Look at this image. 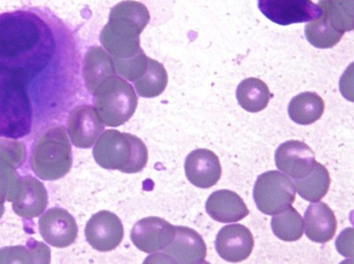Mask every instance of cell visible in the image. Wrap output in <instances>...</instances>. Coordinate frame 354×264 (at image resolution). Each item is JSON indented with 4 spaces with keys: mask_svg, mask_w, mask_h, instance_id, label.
I'll use <instances>...</instances> for the list:
<instances>
[{
    "mask_svg": "<svg viewBox=\"0 0 354 264\" xmlns=\"http://www.w3.org/2000/svg\"><path fill=\"white\" fill-rule=\"evenodd\" d=\"M185 171L192 185L200 189H209L221 180L222 166L214 151L199 149L191 151L185 158Z\"/></svg>",
    "mask_w": 354,
    "mask_h": 264,
    "instance_id": "obj_14",
    "label": "cell"
},
{
    "mask_svg": "<svg viewBox=\"0 0 354 264\" xmlns=\"http://www.w3.org/2000/svg\"><path fill=\"white\" fill-rule=\"evenodd\" d=\"M295 187L301 198L312 203L318 202L330 190V176L328 170L326 166L317 162L309 176L295 180Z\"/></svg>",
    "mask_w": 354,
    "mask_h": 264,
    "instance_id": "obj_23",
    "label": "cell"
},
{
    "mask_svg": "<svg viewBox=\"0 0 354 264\" xmlns=\"http://www.w3.org/2000/svg\"><path fill=\"white\" fill-rule=\"evenodd\" d=\"M48 205V193L43 182L33 176L21 178L12 211L24 219H35L45 211Z\"/></svg>",
    "mask_w": 354,
    "mask_h": 264,
    "instance_id": "obj_15",
    "label": "cell"
},
{
    "mask_svg": "<svg viewBox=\"0 0 354 264\" xmlns=\"http://www.w3.org/2000/svg\"><path fill=\"white\" fill-rule=\"evenodd\" d=\"M143 264H178L165 253H153L147 257Z\"/></svg>",
    "mask_w": 354,
    "mask_h": 264,
    "instance_id": "obj_33",
    "label": "cell"
},
{
    "mask_svg": "<svg viewBox=\"0 0 354 264\" xmlns=\"http://www.w3.org/2000/svg\"><path fill=\"white\" fill-rule=\"evenodd\" d=\"M254 241L251 230L241 224H230L218 232L216 249L218 256L231 263L247 261L253 252Z\"/></svg>",
    "mask_w": 354,
    "mask_h": 264,
    "instance_id": "obj_13",
    "label": "cell"
},
{
    "mask_svg": "<svg viewBox=\"0 0 354 264\" xmlns=\"http://www.w3.org/2000/svg\"><path fill=\"white\" fill-rule=\"evenodd\" d=\"M202 264H212V263H208V261H204V263H202Z\"/></svg>",
    "mask_w": 354,
    "mask_h": 264,
    "instance_id": "obj_36",
    "label": "cell"
},
{
    "mask_svg": "<svg viewBox=\"0 0 354 264\" xmlns=\"http://www.w3.org/2000/svg\"><path fill=\"white\" fill-rule=\"evenodd\" d=\"M39 232L47 244L55 248H66L76 242L78 225L66 209L53 207L46 211L39 221Z\"/></svg>",
    "mask_w": 354,
    "mask_h": 264,
    "instance_id": "obj_12",
    "label": "cell"
},
{
    "mask_svg": "<svg viewBox=\"0 0 354 264\" xmlns=\"http://www.w3.org/2000/svg\"><path fill=\"white\" fill-rule=\"evenodd\" d=\"M176 234V226L166 220L147 217L135 224L131 232V241L141 252L153 254L169 246Z\"/></svg>",
    "mask_w": 354,
    "mask_h": 264,
    "instance_id": "obj_9",
    "label": "cell"
},
{
    "mask_svg": "<svg viewBox=\"0 0 354 264\" xmlns=\"http://www.w3.org/2000/svg\"><path fill=\"white\" fill-rule=\"evenodd\" d=\"M66 124L73 144L83 149L93 147L105 129L97 110L91 105L74 108L68 114Z\"/></svg>",
    "mask_w": 354,
    "mask_h": 264,
    "instance_id": "obj_10",
    "label": "cell"
},
{
    "mask_svg": "<svg viewBox=\"0 0 354 264\" xmlns=\"http://www.w3.org/2000/svg\"><path fill=\"white\" fill-rule=\"evenodd\" d=\"M341 95L347 101L354 103V62L347 66L339 82Z\"/></svg>",
    "mask_w": 354,
    "mask_h": 264,
    "instance_id": "obj_32",
    "label": "cell"
},
{
    "mask_svg": "<svg viewBox=\"0 0 354 264\" xmlns=\"http://www.w3.org/2000/svg\"><path fill=\"white\" fill-rule=\"evenodd\" d=\"M258 8L268 20L282 26L310 22L322 15L312 0H258Z\"/></svg>",
    "mask_w": 354,
    "mask_h": 264,
    "instance_id": "obj_7",
    "label": "cell"
},
{
    "mask_svg": "<svg viewBox=\"0 0 354 264\" xmlns=\"http://www.w3.org/2000/svg\"><path fill=\"white\" fill-rule=\"evenodd\" d=\"M116 74L113 59L105 49L99 46L89 48L83 60L82 75L91 95H95L100 87Z\"/></svg>",
    "mask_w": 354,
    "mask_h": 264,
    "instance_id": "obj_17",
    "label": "cell"
},
{
    "mask_svg": "<svg viewBox=\"0 0 354 264\" xmlns=\"http://www.w3.org/2000/svg\"><path fill=\"white\" fill-rule=\"evenodd\" d=\"M304 223L307 238L318 244L333 240L338 224L334 211L324 202L311 203L306 211Z\"/></svg>",
    "mask_w": 354,
    "mask_h": 264,
    "instance_id": "obj_19",
    "label": "cell"
},
{
    "mask_svg": "<svg viewBox=\"0 0 354 264\" xmlns=\"http://www.w3.org/2000/svg\"><path fill=\"white\" fill-rule=\"evenodd\" d=\"M149 57H147L141 48L134 57L126 60H113V62L118 75L134 83L147 72L149 68Z\"/></svg>",
    "mask_w": 354,
    "mask_h": 264,
    "instance_id": "obj_28",
    "label": "cell"
},
{
    "mask_svg": "<svg viewBox=\"0 0 354 264\" xmlns=\"http://www.w3.org/2000/svg\"><path fill=\"white\" fill-rule=\"evenodd\" d=\"M93 97V105L102 122L113 128L128 122L138 106L136 91L118 75L108 79Z\"/></svg>",
    "mask_w": 354,
    "mask_h": 264,
    "instance_id": "obj_5",
    "label": "cell"
},
{
    "mask_svg": "<svg viewBox=\"0 0 354 264\" xmlns=\"http://www.w3.org/2000/svg\"><path fill=\"white\" fill-rule=\"evenodd\" d=\"M295 184L286 174L276 170L258 176L254 186L256 207L264 215L276 216L288 209L295 201Z\"/></svg>",
    "mask_w": 354,
    "mask_h": 264,
    "instance_id": "obj_6",
    "label": "cell"
},
{
    "mask_svg": "<svg viewBox=\"0 0 354 264\" xmlns=\"http://www.w3.org/2000/svg\"><path fill=\"white\" fill-rule=\"evenodd\" d=\"M97 165L122 173L142 171L149 161L147 145L139 137L116 130H107L99 137L93 151Z\"/></svg>",
    "mask_w": 354,
    "mask_h": 264,
    "instance_id": "obj_3",
    "label": "cell"
},
{
    "mask_svg": "<svg viewBox=\"0 0 354 264\" xmlns=\"http://www.w3.org/2000/svg\"><path fill=\"white\" fill-rule=\"evenodd\" d=\"M124 236L122 220L109 211L95 214L85 227L87 243L99 252L115 250L122 244Z\"/></svg>",
    "mask_w": 354,
    "mask_h": 264,
    "instance_id": "obj_8",
    "label": "cell"
},
{
    "mask_svg": "<svg viewBox=\"0 0 354 264\" xmlns=\"http://www.w3.org/2000/svg\"><path fill=\"white\" fill-rule=\"evenodd\" d=\"M320 10L322 15L318 19L306 25L305 35L308 41L314 47L318 49H330L342 39L344 33L337 31L328 22L324 8H320Z\"/></svg>",
    "mask_w": 354,
    "mask_h": 264,
    "instance_id": "obj_26",
    "label": "cell"
},
{
    "mask_svg": "<svg viewBox=\"0 0 354 264\" xmlns=\"http://www.w3.org/2000/svg\"><path fill=\"white\" fill-rule=\"evenodd\" d=\"M274 160L277 168L295 180L309 176L317 163L311 147L297 140L282 143L277 149Z\"/></svg>",
    "mask_w": 354,
    "mask_h": 264,
    "instance_id": "obj_11",
    "label": "cell"
},
{
    "mask_svg": "<svg viewBox=\"0 0 354 264\" xmlns=\"http://www.w3.org/2000/svg\"><path fill=\"white\" fill-rule=\"evenodd\" d=\"M57 23L43 8L0 14V137L30 134L33 103L56 91L60 70Z\"/></svg>",
    "mask_w": 354,
    "mask_h": 264,
    "instance_id": "obj_1",
    "label": "cell"
},
{
    "mask_svg": "<svg viewBox=\"0 0 354 264\" xmlns=\"http://www.w3.org/2000/svg\"><path fill=\"white\" fill-rule=\"evenodd\" d=\"M324 108V101L318 93L306 91L291 100L288 106L289 117L295 124L309 126L322 117Z\"/></svg>",
    "mask_w": 354,
    "mask_h": 264,
    "instance_id": "obj_21",
    "label": "cell"
},
{
    "mask_svg": "<svg viewBox=\"0 0 354 264\" xmlns=\"http://www.w3.org/2000/svg\"><path fill=\"white\" fill-rule=\"evenodd\" d=\"M336 248L342 256L354 258V227L346 228L339 234Z\"/></svg>",
    "mask_w": 354,
    "mask_h": 264,
    "instance_id": "obj_31",
    "label": "cell"
},
{
    "mask_svg": "<svg viewBox=\"0 0 354 264\" xmlns=\"http://www.w3.org/2000/svg\"><path fill=\"white\" fill-rule=\"evenodd\" d=\"M151 20L149 8L135 0L120 2L111 8L109 22L102 29L100 41L113 60L134 57L140 46V35Z\"/></svg>",
    "mask_w": 354,
    "mask_h": 264,
    "instance_id": "obj_2",
    "label": "cell"
},
{
    "mask_svg": "<svg viewBox=\"0 0 354 264\" xmlns=\"http://www.w3.org/2000/svg\"><path fill=\"white\" fill-rule=\"evenodd\" d=\"M272 230L277 238L283 242H297L303 238L305 223L295 207H289L272 219Z\"/></svg>",
    "mask_w": 354,
    "mask_h": 264,
    "instance_id": "obj_24",
    "label": "cell"
},
{
    "mask_svg": "<svg viewBox=\"0 0 354 264\" xmlns=\"http://www.w3.org/2000/svg\"><path fill=\"white\" fill-rule=\"evenodd\" d=\"M205 209L212 220L220 223H236L250 213L243 199L229 190L212 193L206 201Z\"/></svg>",
    "mask_w": 354,
    "mask_h": 264,
    "instance_id": "obj_18",
    "label": "cell"
},
{
    "mask_svg": "<svg viewBox=\"0 0 354 264\" xmlns=\"http://www.w3.org/2000/svg\"><path fill=\"white\" fill-rule=\"evenodd\" d=\"M163 251L178 264H202L207 254L203 238L185 226L176 227V238Z\"/></svg>",
    "mask_w": 354,
    "mask_h": 264,
    "instance_id": "obj_16",
    "label": "cell"
},
{
    "mask_svg": "<svg viewBox=\"0 0 354 264\" xmlns=\"http://www.w3.org/2000/svg\"><path fill=\"white\" fill-rule=\"evenodd\" d=\"M51 251L47 245L29 240L26 246L0 249V264H50Z\"/></svg>",
    "mask_w": 354,
    "mask_h": 264,
    "instance_id": "obj_20",
    "label": "cell"
},
{
    "mask_svg": "<svg viewBox=\"0 0 354 264\" xmlns=\"http://www.w3.org/2000/svg\"><path fill=\"white\" fill-rule=\"evenodd\" d=\"M21 176L17 168L0 159V198L12 202L20 184Z\"/></svg>",
    "mask_w": 354,
    "mask_h": 264,
    "instance_id": "obj_29",
    "label": "cell"
},
{
    "mask_svg": "<svg viewBox=\"0 0 354 264\" xmlns=\"http://www.w3.org/2000/svg\"><path fill=\"white\" fill-rule=\"evenodd\" d=\"M72 147L66 128L52 126L39 135L32 147L31 170L43 180H57L70 172Z\"/></svg>",
    "mask_w": 354,
    "mask_h": 264,
    "instance_id": "obj_4",
    "label": "cell"
},
{
    "mask_svg": "<svg viewBox=\"0 0 354 264\" xmlns=\"http://www.w3.org/2000/svg\"><path fill=\"white\" fill-rule=\"evenodd\" d=\"M138 95L142 97H159L168 85V74L165 66L158 60L149 58V68L139 80L134 82Z\"/></svg>",
    "mask_w": 354,
    "mask_h": 264,
    "instance_id": "obj_25",
    "label": "cell"
},
{
    "mask_svg": "<svg viewBox=\"0 0 354 264\" xmlns=\"http://www.w3.org/2000/svg\"><path fill=\"white\" fill-rule=\"evenodd\" d=\"M4 202H6V200L0 198V219H1L4 214Z\"/></svg>",
    "mask_w": 354,
    "mask_h": 264,
    "instance_id": "obj_34",
    "label": "cell"
},
{
    "mask_svg": "<svg viewBox=\"0 0 354 264\" xmlns=\"http://www.w3.org/2000/svg\"><path fill=\"white\" fill-rule=\"evenodd\" d=\"M236 99L245 111L257 113L268 107L270 100V88L260 79L247 78L237 86Z\"/></svg>",
    "mask_w": 354,
    "mask_h": 264,
    "instance_id": "obj_22",
    "label": "cell"
},
{
    "mask_svg": "<svg viewBox=\"0 0 354 264\" xmlns=\"http://www.w3.org/2000/svg\"><path fill=\"white\" fill-rule=\"evenodd\" d=\"M328 22L341 33L354 30V0H320Z\"/></svg>",
    "mask_w": 354,
    "mask_h": 264,
    "instance_id": "obj_27",
    "label": "cell"
},
{
    "mask_svg": "<svg viewBox=\"0 0 354 264\" xmlns=\"http://www.w3.org/2000/svg\"><path fill=\"white\" fill-rule=\"evenodd\" d=\"M339 264H354V258H347Z\"/></svg>",
    "mask_w": 354,
    "mask_h": 264,
    "instance_id": "obj_35",
    "label": "cell"
},
{
    "mask_svg": "<svg viewBox=\"0 0 354 264\" xmlns=\"http://www.w3.org/2000/svg\"><path fill=\"white\" fill-rule=\"evenodd\" d=\"M26 145L16 139L0 138V159L20 168L26 161Z\"/></svg>",
    "mask_w": 354,
    "mask_h": 264,
    "instance_id": "obj_30",
    "label": "cell"
}]
</instances>
